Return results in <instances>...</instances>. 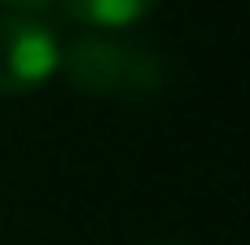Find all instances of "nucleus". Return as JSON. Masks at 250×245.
I'll list each match as a JSON object with an SVG mask.
<instances>
[{"label":"nucleus","mask_w":250,"mask_h":245,"mask_svg":"<svg viewBox=\"0 0 250 245\" xmlns=\"http://www.w3.org/2000/svg\"><path fill=\"white\" fill-rule=\"evenodd\" d=\"M163 0H62V9L92 26V31H119V26H132L141 18H149Z\"/></svg>","instance_id":"obj_3"},{"label":"nucleus","mask_w":250,"mask_h":245,"mask_svg":"<svg viewBox=\"0 0 250 245\" xmlns=\"http://www.w3.org/2000/svg\"><path fill=\"white\" fill-rule=\"evenodd\" d=\"M57 31L35 13H0V96L31 92L57 75Z\"/></svg>","instance_id":"obj_2"},{"label":"nucleus","mask_w":250,"mask_h":245,"mask_svg":"<svg viewBox=\"0 0 250 245\" xmlns=\"http://www.w3.org/2000/svg\"><path fill=\"white\" fill-rule=\"evenodd\" d=\"M57 70L66 75V83L75 92L101 96V101H149L167 83V66L154 48L119 39L110 31L75 35L62 48Z\"/></svg>","instance_id":"obj_1"},{"label":"nucleus","mask_w":250,"mask_h":245,"mask_svg":"<svg viewBox=\"0 0 250 245\" xmlns=\"http://www.w3.org/2000/svg\"><path fill=\"white\" fill-rule=\"evenodd\" d=\"M53 0H0V13H44Z\"/></svg>","instance_id":"obj_4"},{"label":"nucleus","mask_w":250,"mask_h":245,"mask_svg":"<svg viewBox=\"0 0 250 245\" xmlns=\"http://www.w3.org/2000/svg\"><path fill=\"white\" fill-rule=\"evenodd\" d=\"M154 245H193V241H154Z\"/></svg>","instance_id":"obj_5"}]
</instances>
